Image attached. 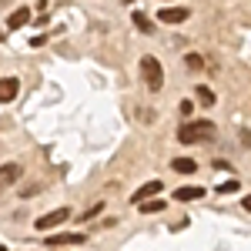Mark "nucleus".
Wrapping results in <instances>:
<instances>
[{
  "label": "nucleus",
  "instance_id": "obj_5",
  "mask_svg": "<svg viewBox=\"0 0 251 251\" xmlns=\"http://www.w3.org/2000/svg\"><path fill=\"white\" fill-rule=\"evenodd\" d=\"M161 191H164V181H148V184H141L134 191V204H141V201H148V198H154Z\"/></svg>",
  "mask_w": 251,
  "mask_h": 251
},
{
  "label": "nucleus",
  "instance_id": "obj_14",
  "mask_svg": "<svg viewBox=\"0 0 251 251\" xmlns=\"http://www.w3.org/2000/svg\"><path fill=\"white\" fill-rule=\"evenodd\" d=\"M131 20H134V27L141 30V34H151V30H154V24H151V17H148V14H141V10H137V14H134Z\"/></svg>",
  "mask_w": 251,
  "mask_h": 251
},
{
  "label": "nucleus",
  "instance_id": "obj_15",
  "mask_svg": "<svg viewBox=\"0 0 251 251\" xmlns=\"http://www.w3.org/2000/svg\"><path fill=\"white\" fill-rule=\"evenodd\" d=\"M238 188H241L238 181H225V184L218 188V194H234V191H238Z\"/></svg>",
  "mask_w": 251,
  "mask_h": 251
},
{
  "label": "nucleus",
  "instance_id": "obj_7",
  "mask_svg": "<svg viewBox=\"0 0 251 251\" xmlns=\"http://www.w3.org/2000/svg\"><path fill=\"white\" fill-rule=\"evenodd\" d=\"M20 164H3V168H0V191H3V188H10V184H14V181H20Z\"/></svg>",
  "mask_w": 251,
  "mask_h": 251
},
{
  "label": "nucleus",
  "instance_id": "obj_12",
  "mask_svg": "<svg viewBox=\"0 0 251 251\" xmlns=\"http://www.w3.org/2000/svg\"><path fill=\"white\" fill-rule=\"evenodd\" d=\"M201 194H204V188H198V184H194V188H177L174 198H177V201H198Z\"/></svg>",
  "mask_w": 251,
  "mask_h": 251
},
{
  "label": "nucleus",
  "instance_id": "obj_10",
  "mask_svg": "<svg viewBox=\"0 0 251 251\" xmlns=\"http://www.w3.org/2000/svg\"><path fill=\"white\" fill-rule=\"evenodd\" d=\"M171 171H177V174H194V171H198V161H194V157H174V161H171Z\"/></svg>",
  "mask_w": 251,
  "mask_h": 251
},
{
  "label": "nucleus",
  "instance_id": "obj_19",
  "mask_svg": "<svg viewBox=\"0 0 251 251\" xmlns=\"http://www.w3.org/2000/svg\"><path fill=\"white\" fill-rule=\"evenodd\" d=\"M241 208H245V211H251V194H245V201H241Z\"/></svg>",
  "mask_w": 251,
  "mask_h": 251
},
{
  "label": "nucleus",
  "instance_id": "obj_16",
  "mask_svg": "<svg viewBox=\"0 0 251 251\" xmlns=\"http://www.w3.org/2000/svg\"><path fill=\"white\" fill-rule=\"evenodd\" d=\"M184 64H188L191 71H201V57H194V54H188V57H184Z\"/></svg>",
  "mask_w": 251,
  "mask_h": 251
},
{
  "label": "nucleus",
  "instance_id": "obj_2",
  "mask_svg": "<svg viewBox=\"0 0 251 251\" xmlns=\"http://www.w3.org/2000/svg\"><path fill=\"white\" fill-rule=\"evenodd\" d=\"M141 77L148 84V91L157 94V91L164 87V67H161V60L151 57V54H144V57H141Z\"/></svg>",
  "mask_w": 251,
  "mask_h": 251
},
{
  "label": "nucleus",
  "instance_id": "obj_20",
  "mask_svg": "<svg viewBox=\"0 0 251 251\" xmlns=\"http://www.w3.org/2000/svg\"><path fill=\"white\" fill-rule=\"evenodd\" d=\"M0 251H7V248H0Z\"/></svg>",
  "mask_w": 251,
  "mask_h": 251
},
{
  "label": "nucleus",
  "instance_id": "obj_17",
  "mask_svg": "<svg viewBox=\"0 0 251 251\" xmlns=\"http://www.w3.org/2000/svg\"><path fill=\"white\" fill-rule=\"evenodd\" d=\"M100 208H104V204H94V208H87V211H84V221H91V218H97V214H100Z\"/></svg>",
  "mask_w": 251,
  "mask_h": 251
},
{
  "label": "nucleus",
  "instance_id": "obj_18",
  "mask_svg": "<svg viewBox=\"0 0 251 251\" xmlns=\"http://www.w3.org/2000/svg\"><path fill=\"white\" fill-rule=\"evenodd\" d=\"M191 111H194V100H191V97H188V100H181V114L188 117V114H191Z\"/></svg>",
  "mask_w": 251,
  "mask_h": 251
},
{
  "label": "nucleus",
  "instance_id": "obj_4",
  "mask_svg": "<svg viewBox=\"0 0 251 251\" xmlns=\"http://www.w3.org/2000/svg\"><path fill=\"white\" fill-rule=\"evenodd\" d=\"M188 17H191L188 7H161V14H157V20H164V24H184Z\"/></svg>",
  "mask_w": 251,
  "mask_h": 251
},
{
  "label": "nucleus",
  "instance_id": "obj_9",
  "mask_svg": "<svg viewBox=\"0 0 251 251\" xmlns=\"http://www.w3.org/2000/svg\"><path fill=\"white\" fill-rule=\"evenodd\" d=\"M27 20H34L30 17V7H17V10L10 14V20H7V27H10V30H20V27H27Z\"/></svg>",
  "mask_w": 251,
  "mask_h": 251
},
{
  "label": "nucleus",
  "instance_id": "obj_13",
  "mask_svg": "<svg viewBox=\"0 0 251 251\" xmlns=\"http://www.w3.org/2000/svg\"><path fill=\"white\" fill-rule=\"evenodd\" d=\"M137 211H141V214H157V211H164V201L148 198V201H141V204H137Z\"/></svg>",
  "mask_w": 251,
  "mask_h": 251
},
{
  "label": "nucleus",
  "instance_id": "obj_3",
  "mask_svg": "<svg viewBox=\"0 0 251 251\" xmlns=\"http://www.w3.org/2000/svg\"><path fill=\"white\" fill-rule=\"evenodd\" d=\"M71 218V208H57V211H47V214H40L37 221H34V228L37 231H50V228H57V225H64Z\"/></svg>",
  "mask_w": 251,
  "mask_h": 251
},
{
  "label": "nucleus",
  "instance_id": "obj_8",
  "mask_svg": "<svg viewBox=\"0 0 251 251\" xmlns=\"http://www.w3.org/2000/svg\"><path fill=\"white\" fill-rule=\"evenodd\" d=\"M87 234H47V245L57 248V245H84Z\"/></svg>",
  "mask_w": 251,
  "mask_h": 251
},
{
  "label": "nucleus",
  "instance_id": "obj_11",
  "mask_svg": "<svg viewBox=\"0 0 251 251\" xmlns=\"http://www.w3.org/2000/svg\"><path fill=\"white\" fill-rule=\"evenodd\" d=\"M194 97H198V104H204V107H211V104H218V97H214L211 87H204V84H198L194 87Z\"/></svg>",
  "mask_w": 251,
  "mask_h": 251
},
{
  "label": "nucleus",
  "instance_id": "obj_6",
  "mask_svg": "<svg viewBox=\"0 0 251 251\" xmlns=\"http://www.w3.org/2000/svg\"><path fill=\"white\" fill-rule=\"evenodd\" d=\"M20 91V80L17 77H0V104H7V100H14Z\"/></svg>",
  "mask_w": 251,
  "mask_h": 251
},
{
  "label": "nucleus",
  "instance_id": "obj_1",
  "mask_svg": "<svg viewBox=\"0 0 251 251\" xmlns=\"http://www.w3.org/2000/svg\"><path fill=\"white\" fill-rule=\"evenodd\" d=\"M211 137H214L211 121H184L177 127V141L181 144H201V141H211Z\"/></svg>",
  "mask_w": 251,
  "mask_h": 251
}]
</instances>
